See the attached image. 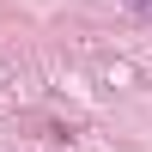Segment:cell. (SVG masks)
I'll list each match as a JSON object with an SVG mask.
<instances>
[{"mask_svg":"<svg viewBox=\"0 0 152 152\" xmlns=\"http://www.w3.org/2000/svg\"><path fill=\"white\" fill-rule=\"evenodd\" d=\"M134 6H140V12H146V18H152V0H134Z\"/></svg>","mask_w":152,"mask_h":152,"instance_id":"6da1fadb","label":"cell"}]
</instances>
